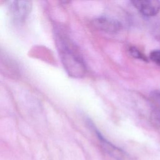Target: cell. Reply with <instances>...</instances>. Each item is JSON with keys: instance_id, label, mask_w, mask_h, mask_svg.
<instances>
[{"instance_id": "8", "label": "cell", "mask_w": 160, "mask_h": 160, "mask_svg": "<svg viewBox=\"0 0 160 160\" xmlns=\"http://www.w3.org/2000/svg\"><path fill=\"white\" fill-rule=\"evenodd\" d=\"M151 60L160 66V50H154L150 53Z\"/></svg>"}, {"instance_id": "9", "label": "cell", "mask_w": 160, "mask_h": 160, "mask_svg": "<svg viewBox=\"0 0 160 160\" xmlns=\"http://www.w3.org/2000/svg\"><path fill=\"white\" fill-rule=\"evenodd\" d=\"M159 36H160V33H159Z\"/></svg>"}, {"instance_id": "1", "label": "cell", "mask_w": 160, "mask_h": 160, "mask_svg": "<svg viewBox=\"0 0 160 160\" xmlns=\"http://www.w3.org/2000/svg\"><path fill=\"white\" fill-rule=\"evenodd\" d=\"M61 45V57L67 72L76 78L82 76L85 72V67L82 61L66 44L63 43Z\"/></svg>"}, {"instance_id": "5", "label": "cell", "mask_w": 160, "mask_h": 160, "mask_svg": "<svg viewBox=\"0 0 160 160\" xmlns=\"http://www.w3.org/2000/svg\"><path fill=\"white\" fill-rule=\"evenodd\" d=\"M95 25L100 29L111 33L116 32L121 28V24L118 21L107 18H98L95 21Z\"/></svg>"}, {"instance_id": "2", "label": "cell", "mask_w": 160, "mask_h": 160, "mask_svg": "<svg viewBox=\"0 0 160 160\" xmlns=\"http://www.w3.org/2000/svg\"><path fill=\"white\" fill-rule=\"evenodd\" d=\"M8 8L12 19L17 22H22L28 17L32 4L29 1H12L8 2Z\"/></svg>"}, {"instance_id": "4", "label": "cell", "mask_w": 160, "mask_h": 160, "mask_svg": "<svg viewBox=\"0 0 160 160\" xmlns=\"http://www.w3.org/2000/svg\"><path fill=\"white\" fill-rule=\"evenodd\" d=\"M98 134L101 141L102 148L112 158H115L117 160H133L130 155L107 141L101 134L98 133Z\"/></svg>"}, {"instance_id": "6", "label": "cell", "mask_w": 160, "mask_h": 160, "mask_svg": "<svg viewBox=\"0 0 160 160\" xmlns=\"http://www.w3.org/2000/svg\"><path fill=\"white\" fill-rule=\"evenodd\" d=\"M150 122L151 124L156 128H160V109L154 108L152 110L150 115Z\"/></svg>"}, {"instance_id": "3", "label": "cell", "mask_w": 160, "mask_h": 160, "mask_svg": "<svg viewBox=\"0 0 160 160\" xmlns=\"http://www.w3.org/2000/svg\"><path fill=\"white\" fill-rule=\"evenodd\" d=\"M132 4L142 14L146 16H153L160 11V1L158 0H134Z\"/></svg>"}, {"instance_id": "7", "label": "cell", "mask_w": 160, "mask_h": 160, "mask_svg": "<svg viewBox=\"0 0 160 160\" xmlns=\"http://www.w3.org/2000/svg\"><path fill=\"white\" fill-rule=\"evenodd\" d=\"M129 52L131 53V54L134 56L136 58L138 59H140L144 61H147V58H146V56L142 54L137 48H134V47H131L129 49Z\"/></svg>"}]
</instances>
